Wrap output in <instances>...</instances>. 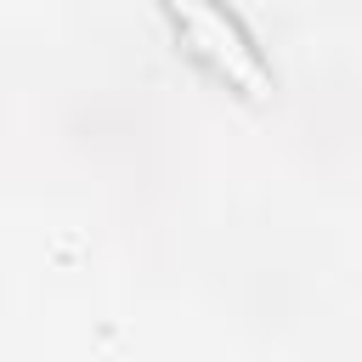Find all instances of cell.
Instances as JSON below:
<instances>
[{
	"mask_svg": "<svg viewBox=\"0 0 362 362\" xmlns=\"http://www.w3.org/2000/svg\"><path fill=\"white\" fill-rule=\"evenodd\" d=\"M158 11L170 17V28L187 40V51L215 79H226L243 96H266L272 90V68H266L255 34L243 28V17L226 0H158Z\"/></svg>",
	"mask_w": 362,
	"mask_h": 362,
	"instance_id": "6da1fadb",
	"label": "cell"
}]
</instances>
